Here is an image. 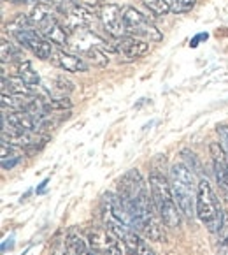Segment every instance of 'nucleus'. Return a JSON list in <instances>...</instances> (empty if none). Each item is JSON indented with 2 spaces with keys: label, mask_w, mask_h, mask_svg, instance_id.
I'll use <instances>...</instances> for the list:
<instances>
[{
  "label": "nucleus",
  "mask_w": 228,
  "mask_h": 255,
  "mask_svg": "<svg viewBox=\"0 0 228 255\" xmlns=\"http://www.w3.org/2000/svg\"><path fill=\"white\" fill-rule=\"evenodd\" d=\"M86 241L90 248L98 255H123V245H121L120 238L116 234L109 231L107 227H93L88 229Z\"/></svg>",
  "instance_id": "10"
},
{
  "label": "nucleus",
  "mask_w": 228,
  "mask_h": 255,
  "mask_svg": "<svg viewBox=\"0 0 228 255\" xmlns=\"http://www.w3.org/2000/svg\"><path fill=\"white\" fill-rule=\"evenodd\" d=\"M216 132H218V135H220V143H221V146H223L225 153H227V158H228V125L227 124L218 125Z\"/></svg>",
  "instance_id": "27"
},
{
  "label": "nucleus",
  "mask_w": 228,
  "mask_h": 255,
  "mask_svg": "<svg viewBox=\"0 0 228 255\" xmlns=\"http://www.w3.org/2000/svg\"><path fill=\"white\" fill-rule=\"evenodd\" d=\"M55 90L60 94V97H67L74 90V85L69 79H65V76H58V78H55Z\"/></svg>",
  "instance_id": "26"
},
{
  "label": "nucleus",
  "mask_w": 228,
  "mask_h": 255,
  "mask_svg": "<svg viewBox=\"0 0 228 255\" xmlns=\"http://www.w3.org/2000/svg\"><path fill=\"white\" fill-rule=\"evenodd\" d=\"M69 48L74 49L76 55L81 56L82 60L97 67H105L109 64V51H112V46H109L104 39L88 28L69 35Z\"/></svg>",
  "instance_id": "5"
},
{
  "label": "nucleus",
  "mask_w": 228,
  "mask_h": 255,
  "mask_svg": "<svg viewBox=\"0 0 228 255\" xmlns=\"http://www.w3.org/2000/svg\"><path fill=\"white\" fill-rule=\"evenodd\" d=\"M181 155H183V158L186 160V165L188 167L193 171L195 174H202V165H200V162H198V158H197V155L193 153V151H190V150H183L181 151Z\"/></svg>",
  "instance_id": "25"
},
{
  "label": "nucleus",
  "mask_w": 228,
  "mask_h": 255,
  "mask_svg": "<svg viewBox=\"0 0 228 255\" xmlns=\"http://www.w3.org/2000/svg\"><path fill=\"white\" fill-rule=\"evenodd\" d=\"M100 218L104 227H107L114 234H120L127 229H134L127 208L114 192H105L104 197H102Z\"/></svg>",
  "instance_id": "8"
},
{
  "label": "nucleus",
  "mask_w": 228,
  "mask_h": 255,
  "mask_svg": "<svg viewBox=\"0 0 228 255\" xmlns=\"http://www.w3.org/2000/svg\"><path fill=\"white\" fill-rule=\"evenodd\" d=\"M64 23L62 25L65 26V30L67 34H74L77 30H84L88 26L93 23L95 14L91 9H88L86 5H74L72 9H69L67 12H64Z\"/></svg>",
  "instance_id": "15"
},
{
  "label": "nucleus",
  "mask_w": 228,
  "mask_h": 255,
  "mask_svg": "<svg viewBox=\"0 0 228 255\" xmlns=\"http://www.w3.org/2000/svg\"><path fill=\"white\" fill-rule=\"evenodd\" d=\"M11 64V62H23V48L14 41V39H9L7 37H2V64Z\"/></svg>",
  "instance_id": "20"
},
{
  "label": "nucleus",
  "mask_w": 228,
  "mask_h": 255,
  "mask_svg": "<svg viewBox=\"0 0 228 255\" xmlns=\"http://www.w3.org/2000/svg\"><path fill=\"white\" fill-rule=\"evenodd\" d=\"M49 62H51L55 67L62 69L65 72H72V74H77V72H86L88 71V62L82 60L81 56L76 55V53H69L64 48H55L49 56Z\"/></svg>",
  "instance_id": "14"
},
{
  "label": "nucleus",
  "mask_w": 228,
  "mask_h": 255,
  "mask_svg": "<svg viewBox=\"0 0 228 255\" xmlns=\"http://www.w3.org/2000/svg\"><path fill=\"white\" fill-rule=\"evenodd\" d=\"M30 19L37 32L56 48H69V34L62 21L56 18V11L46 2H37L30 12Z\"/></svg>",
  "instance_id": "6"
},
{
  "label": "nucleus",
  "mask_w": 228,
  "mask_h": 255,
  "mask_svg": "<svg viewBox=\"0 0 228 255\" xmlns=\"http://www.w3.org/2000/svg\"><path fill=\"white\" fill-rule=\"evenodd\" d=\"M118 197L125 204L134 229L150 241H163L165 227L151 197V188L137 169H132L118 183Z\"/></svg>",
  "instance_id": "1"
},
{
  "label": "nucleus",
  "mask_w": 228,
  "mask_h": 255,
  "mask_svg": "<svg viewBox=\"0 0 228 255\" xmlns=\"http://www.w3.org/2000/svg\"><path fill=\"white\" fill-rule=\"evenodd\" d=\"M65 250L69 255H98L90 248L86 240H82L79 234L69 233L65 238Z\"/></svg>",
  "instance_id": "18"
},
{
  "label": "nucleus",
  "mask_w": 228,
  "mask_h": 255,
  "mask_svg": "<svg viewBox=\"0 0 228 255\" xmlns=\"http://www.w3.org/2000/svg\"><path fill=\"white\" fill-rule=\"evenodd\" d=\"M223 208L220 204L216 192L211 187L207 178H200L198 180V195H197V217L202 222L209 233H216L220 227L221 220H223Z\"/></svg>",
  "instance_id": "7"
},
{
  "label": "nucleus",
  "mask_w": 228,
  "mask_h": 255,
  "mask_svg": "<svg viewBox=\"0 0 228 255\" xmlns=\"http://www.w3.org/2000/svg\"><path fill=\"white\" fill-rule=\"evenodd\" d=\"M211 162H213L214 178H216L218 190H220L221 199L228 204V158L225 153L221 143H211L209 144Z\"/></svg>",
  "instance_id": "11"
},
{
  "label": "nucleus",
  "mask_w": 228,
  "mask_h": 255,
  "mask_svg": "<svg viewBox=\"0 0 228 255\" xmlns=\"http://www.w3.org/2000/svg\"><path fill=\"white\" fill-rule=\"evenodd\" d=\"M216 254L218 255H228V213L225 211L223 220L216 233Z\"/></svg>",
  "instance_id": "22"
},
{
  "label": "nucleus",
  "mask_w": 228,
  "mask_h": 255,
  "mask_svg": "<svg viewBox=\"0 0 228 255\" xmlns=\"http://www.w3.org/2000/svg\"><path fill=\"white\" fill-rule=\"evenodd\" d=\"M150 49V42L142 41L134 35H123L120 39H114L112 51L116 53L120 62H134L141 56H144Z\"/></svg>",
  "instance_id": "12"
},
{
  "label": "nucleus",
  "mask_w": 228,
  "mask_h": 255,
  "mask_svg": "<svg viewBox=\"0 0 228 255\" xmlns=\"http://www.w3.org/2000/svg\"><path fill=\"white\" fill-rule=\"evenodd\" d=\"M150 188H151V197L156 206V211L160 215L161 222L165 224L167 229H177L183 220V213H181L179 206H177L176 199H174L172 187H170V180L165 178L161 173L153 171L150 174Z\"/></svg>",
  "instance_id": "3"
},
{
  "label": "nucleus",
  "mask_w": 228,
  "mask_h": 255,
  "mask_svg": "<svg viewBox=\"0 0 228 255\" xmlns=\"http://www.w3.org/2000/svg\"><path fill=\"white\" fill-rule=\"evenodd\" d=\"M2 94L7 95H21V97H34V90H32L19 76H2Z\"/></svg>",
  "instance_id": "17"
},
{
  "label": "nucleus",
  "mask_w": 228,
  "mask_h": 255,
  "mask_svg": "<svg viewBox=\"0 0 228 255\" xmlns=\"http://www.w3.org/2000/svg\"><path fill=\"white\" fill-rule=\"evenodd\" d=\"M170 187H172L174 199L179 206L183 217L193 220L197 215V195H198V181L197 174L188 167L184 162L174 164L170 169Z\"/></svg>",
  "instance_id": "2"
},
{
  "label": "nucleus",
  "mask_w": 228,
  "mask_h": 255,
  "mask_svg": "<svg viewBox=\"0 0 228 255\" xmlns=\"http://www.w3.org/2000/svg\"><path fill=\"white\" fill-rule=\"evenodd\" d=\"M14 74L19 76V78H21L23 81L32 88V90H35V88L41 85V76H39V72L35 71L34 65H32L28 60H23V62H19V64H16Z\"/></svg>",
  "instance_id": "19"
},
{
  "label": "nucleus",
  "mask_w": 228,
  "mask_h": 255,
  "mask_svg": "<svg viewBox=\"0 0 228 255\" xmlns=\"http://www.w3.org/2000/svg\"><path fill=\"white\" fill-rule=\"evenodd\" d=\"M7 32L11 34V37L21 46L23 49H28L30 53H34L37 58L41 60H49L53 49L56 46H53L51 42H48L41 34L37 32V28L32 23L30 16L26 14H16L11 21L7 23Z\"/></svg>",
  "instance_id": "4"
},
{
  "label": "nucleus",
  "mask_w": 228,
  "mask_h": 255,
  "mask_svg": "<svg viewBox=\"0 0 228 255\" xmlns=\"http://www.w3.org/2000/svg\"><path fill=\"white\" fill-rule=\"evenodd\" d=\"M197 0H170V12L174 14H183L195 7Z\"/></svg>",
  "instance_id": "24"
},
{
  "label": "nucleus",
  "mask_w": 228,
  "mask_h": 255,
  "mask_svg": "<svg viewBox=\"0 0 228 255\" xmlns=\"http://www.w3.org/2000/svg\"><path fill=\"white\" fill-rule=\"evenodd\" d=\"M144 5L154 16H163L170 11V0H144Z\"/></svg>",
  "instance_id": "23"
},
{
  "label": "nucleus",
  "mask_w": 228,
  "mask_h": 255,
  "mask_svg": "<svg viewBox=\"0 0 228 255\" xmlns=\"http://www.w3.org/2000/svg\"><path fill=\"white\" fill-rule=\"evenodd\" d=\"M21 148L14 146V144L7 143V141H4L2 139V169H12L16 164H18L19 160H21Z\"/></svg>",
  "instance_id": "21"
},
{
  "label": "nucleus",
  "mask_w": 228,
  "mask_h": 255,
  "mask_svg": "<svg viewBox=\"0 0 228 255\" xmlns=\"http://www.w3.org/2000/svg\"><path fill=\"white\" fill-rule=\"evenodd\" d=\"M116 236L120 238L127 255H156L153 248L148 245L146 238L139 234L135 229H127L123 233L116 234Z\"/></svg>",
  "instance_id": "16"
},
{
  "label": "nucleus",
  "mask_w": 228,
  "mask_h": 255,
  "mask_svg": "<svg viewBox=\"0 0 228 255\" xmlns=\"http://www.w3.org/2000/svg\"><path fill=\"white\" fill-rule=\"evenodd\" d=\"M98 18H100L102 26L111 37L120 39L127 35V28H125L123 21V7L116 4H104L100 7V12H98Z\"/></svg>",
  "instance_id": "13"
},
{
  "label": "nucleus",
  "mask_w": 228,
  "mask_h": 255,
  "mask_svg": "<svg viewBox=\"0 0 228 255\" xmlns=\"http://www.w3.org/2000/svg\"><path fill=\"white\" fill-rule=\"evenodd\" d=\"M123 21L125 28H127V35H134V37H139L148 42L161 41V32L156 28V25L151 21L150 16H146L139 9L132 7V5H125Z\"/></svg>",
  "instance_id": "9"
}]
</instances>
